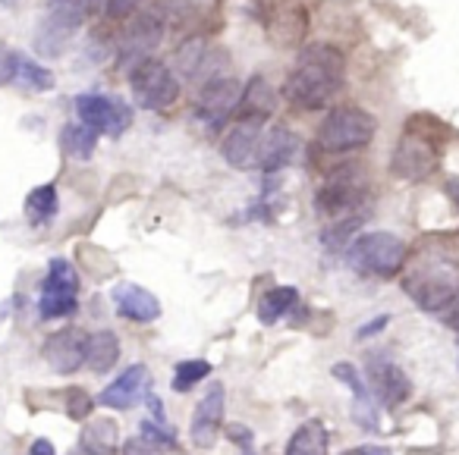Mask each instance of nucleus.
<instances>
[{"instance_id":"nucleus-19","label":"nucleus","mask_w":459,"mask_h":455,"mask_svg":"<svg viewBox=\"0 0 459 455\" xmlns=\"http://www.w3.org/2000/svg\"><path fill=\"white\" fill-rule=\"evenodd\" d=\"M331 373L343 386H350V392H352V421H356L362 430H368V434H377V430H381V424H377L375 399H371V390L365 386V380L359 377L356 365H350V361H340V365L331 367Z\"/></svg>"},{"instance_id":"nucleus-40","label":"nucleus","mask_w":459,"mask_h":455,"mask_svg":"<svg viewBox=\"0 0 459 455\" xmlns=\"http://www.w3.org/2000/svg\"><path fill=\"white\" fill-rule=\"evenodd\" d=\"M230 440L243 442V449H249V442H252V430H249V427H243V424H233V427H230Z\"/></svg>"},{"instance_id":"nucleus-29","label":"nucleus","mask_w":459,"mask_h":455,"mask_svg":"<svg viewBox=\"0 0 459 455\" xmlns=\"http://www.w3.org/2000/svg\"><path fill=\"white\" fill-rule=\"evenodd\" d=\"M20 89L26 91H51L54 85H57V79H54V73L48 70V66H41L39 60L26 57V54H20V64H16V79H13Z\"/></svg>"},{"instance_id":"nucleus-44","label":"nucleus","mask_w":459,"mask_h":455,"mask_svg":"<svg viewBox=\"0 0 459 455\" xmlns=\"http://www.w3.org/2000/svg\"><path fill=\"white\" fill-rule=\"evenodd\" d=\"M0 4H4V7H13V4H20V0H0Z\"/></svg>"},{"instance_id":"nucleus-14","label":"nucleus","mask_w":459,"mask_h":455,"mask_svg":"<svg viewBox=\"0 0 459 455\" xmlns=\"http://www.w3.org/2000/svg\"><path fill=\"white\" fill-rule=\"evenodd\" d=\"M264 123L258 120H237V126L230 129L223 139V160L233 170H258L262 160V142H264Z\"/></svg>"},{"instance_id":"nucleus-13","label":"nucleus","mask_w":459,"mask_h":455,"mask_svg":"<svg viewBox=\"0 0 459 455\" xmlns=\"http://www.w3.org/2000/svg\"><path fill=\"white\" fill-rule=\"evenodd\" d=\"M152 386H154V377L145 365H129L114 383L98 392V405L114 408V411H129L139 402H148Z\"/></svg>"},{"instance_id":"nucleus-3","label":"nucleus","mask_w":459,"mask_h":455,"mask_svg":"<svg viewBox=\"0 0 459 455\" xmlns=\"http://www.w3.org/2000/svg\"><path fill=\"white\" fill-rule=\"evenodd\" d=\"M95 4L98 0H57V7L41 20L39 35H35V51L41 57H64L66 45L76 39Z\"/></svg>"},{"instance_id":"nucleus-43","label":"nucleus","mask_w":459,"mask_h":455,"mask_svg":"<svg viewBox=\"0 0 459 455\" xmlns=\"http://www.w3.org/2000/svg\"><path fill=\"white\" fill-rule=\"evenodd\" d=\"M446 195H450V202L456 204V210H459V176H453L450 183H446Z\"/></svg>"},{"instance_id":"nucleus-11","label":"nucleus","mask_w":459,"mask_h":455,"mask_svg":"<svg viewBox=\"0 0 459 455\" xmlns=\"http://www.w3.org/2000/svg\"><path fill=\"white\" fill-rule=\"evenodd\" d=\"M76 114L82 123L95 126L98 133H108L110 139H120L129 126H133V107L120 98L101 95V91H85L76 95Z\"/></svg>"},{"instance_id":"nucleus-34","label":"nucleus","mask_w":459,"mask_h":455,"mask_svg":"<svg viewBox=\"0 0 459 455\" xmlns=\"http://www.w3.org/2000/svg\"><path fill=\"white\" fill-rule=\"evenodd\" d=\"M139 434L142 436H148L152 442H158V446H164V449H179V442H177V434H173V427L167 421H158V417H145L142 421V427H139Z\"/></svg>"},{"instance_id":"nucleus-24","label":"nucleus","mask_w":459,"mask_h":455,"mask_svg":"<svg viewBox=\"0 0 459 455\" xmlns=\"http://www.w3.org/2000/svg\"><path fill=\"white\" fill-rule=\"evenodd\" d=\"M60 210V198H57V189L51 183L48 185H39L26 195V220L29 227H48V223L57 217Z\"/></svg>"},{"instance_id":"nucleus-39","label":"nucleus","mask_w":459,"mask_h":455,"mask_svg":"<svg viewBox=\"0 0 459 455\" xmlns=\"http://www.w3.org/2000/svg\"><path fill=\"white\" fill-rule=\"evenodd\" d=\"M390 323V317L387 314H381V317H375V321H368L365 327H359L356 330V339H368V336H375V333H381L384 327Z\"/></svg>"},{"instance_id":"nucleus-45","label":"nucleus","mask_w":459,"mask_h":455,"mask_svg":"<svg viewBox=\"0 0 459 455\" xmlns=\"http://www.w3.org/2000/svg\"><path fill=\"white\" fill-rule=\"evenodd\" d=\"M243 455H252V452H249V449H246V452H243Z\"/></svg>"},{"instance_id":"nucleus-26","label":"nucleus","mask_w":459,"mask_h":455,"mask_svg":"<svg viewBox=\"0 0 459 455\" xmlns=\"http://www.w3.org/2000/svg\"><path fill=\"white\" fill-rule=\"evenodd\" d=\"M296 305H299V292H296L293 286H277V289L264 292V296L258 298V321H262L264 327H271V323H277L283 314H290Z\"/></svg>"},{"instance_id":"nucleus-17","label":"nucleus","mask_w":459,"mask_h":455,"mask_svg":"<svg viewBox=\"0 0 459 455\" xmlns=\"http://www.w3.org/2000/svg\"><path fill=\"white\" fill-rule=\"evenodd\" d=\"M368 373L371 383H375V392L387 408H396L409 399L412 392V383H409V373L403 371L396 361H390L387 355H371L368 361Z\"/></svg>"},{"instance_id":"nucleus-22","label":"nucleus","mask_w":459,"mask_h":455,"mask_svg":"<svg viewBox=\"0 0 459 455\" xmlns=\"http://www.w3.org/2000/svg\"><path fill=\"white\" fill-rule=\"evenodd\" d=\"M79 449L85 455H123L120 449V427L110 417H95L82 427Z\"/></svg>"},{"instance_id":"nucleus-7","label":"nucleus","mask_w":459,"mask_h":455,"mask_svg":"<svg viewBox=\"0 0 459 455\" xmlns=\"http://www.w3.org/2000/svg\"><path fill=\"white\" fill-rule=\"evenodd\" d=\"M239 98H243V85L237 76H214L208 82L198 85V101H195V120L204 126V133H217L230 123V116L239 110Z\"/></svg>"},{"instance_id":"nucleus-42","label":"nucleus","mask_w":459,"mask_h":455,"mask_svg":"<svg viewBox=\"0 0 459 455\" xmlns=\"http://www.w3.org/2000/svg\"><path fill=\"white\" fill-rule=\"evenodd\" d=\"M352 455H394V452L384 446H359V449H352Z\"/></svg>"},{"instance_id":"nucleus-1","label":"nucleus","mask_w":459,"mask_h":455,"mask_svg":"<svg viewBox=\"0 0 459 455\" xmlns=\"http://www.w3.org/2000/svg\"><path fill=\"white\" fill-rule=\"evenodd\" d=\"M343 76L346 60L337 47L308 45L296 60L287 85H283V98L299 110H321L343 89Z\"/></svg>"},{"instance_id":"nucleus-12","label":"nucleus","mask_w":459,"mask_h":455,"mask_svg":"<svg viewBox=\"0 0 459 455\" xmlns=\"http://www.w3.org/2000/svg\"><path fill=\"white\" fill-rule=\"evenodd\" d=\"M434 167H437V145H434L431 135H421L419 129H409L403 142L394 151V164L390 170L400 179H409V183H419V179L431 176Z\"/></svg>"},{"instance_id":"nucleus-9","label":"nucleus","mask_w":459,"mask_h":455,"mask_svg":"<svg viewBox=\"0 0 459 455\" xmlns=\"http://www.w3.org/2000/svg\"><path fill=\"white\" fill-rule=\"evenodd\" d=\"M164 22L158 20L154 10L135 13L133 20L123 26L120 41H117V70L129 73L133 66H139L142 60H148L158 51L160 39H164Z\"/></svg>"},{"instance_id":"nucleus-36","label":"nucleus","mask_w":459,"mask_h":455,"mask_svg":"<svg viewBox=\"0 0 459 455\" xmlns=\"http://www.w3.org/2000/svg\"><path fill=\"white\" fill-rule=\"evenodd\" d=\"M123 455H164V446L152 442L148 436H133V440L123 442Z\"/></svg>"},{"instance_id":"nucleus-25","label":"nucleus","mask_w":459,"mask_h":455,"mask_svg":"<svg viewBox=\"0 0 459 455\" xmlns=\"http://www.w3.org/2000/svg\"><path fill=\"white\" fill-rule=\"evenodd\" d=\"M327 427L321 421H306L287 442V455H327Z\"/></svg>"},{"instance_id":"nucleus-2","label":"nucleus","mask_w":459,"mask_h":455,"mask_svg":"<svg viewBox=\"0 0 459 455\" xmlns=\"http://www.w3.org/2000/svg\"><path fill=\"white\" fill-rule=\"evenodd\" d=\"M346 264L365 277L390 279L406 264V245L394 233H362L346 245Z\"/></svg>"},{"instance_id":"nucleus-5","label":"nucleus","mask_w":459,"mask_h":455,"mask_svg":"<svg viewBox=\"0 0 459 455\" xmlns=\"http://www.w3.org/2000/svg\"><path fill=\"white\" fill-rule=\"evenodd\" d=\"M129 76V91H133V101L142 110H167L170 104H177L179 98V79L160 60L148 57L139 66L126 73Z\"/></svg>"},{"instance_id":"nucleus-18","label":"nucleus","mask_w":459,"mask_h":455,"mask_svg":"<svg viewBox=\"0 0 459 455\" xmlns=\"http://www.w3.org/2000/svg\"><path fill=\"white\" fill-rule=\"evenodd\" d=\"M114 311L123 317V321L133 323H154L160 317V302L154 292H148L145 286L139 283H117L114 292Z\"/></svg>"},{"instance_id":"nucleus-30","label":"nucleus","mask_w":459,"mask_h":455,"mask_svg":"<svg viewBox=\"0 0 459 455\" xmlns=\"http://www.w3.org/2000/svg\"><path fill=\"white\" fill-rule=\"evenodd\" d=\"M152 10L158 13V20L164 22L167 29H183L198 16L195 0H158Z\"/></svg>"},{"instance_id":"nucleus-20","label":"nucleus","mask_w":459,"mask_h":455,"mask_svg":"<svg viewBox=\"0 0 459 455\" xmlns=\"http://www.w3.org/2000/svg\"><path fill=\"white\" fill-rule=\"evenodd\" d=\"M296 154H299V139H296V133H290V129H283V126L271 129L262 142V160H258V170L271 176V173H277V170H283V167L293 164Z\"/></svg>"},{"instance_id":"nucleus-4","label":"nucleus","mask_w":459,"mask_h":455,"mask_svg":"<svg viewBox=\"0 0 459 455\" xmlns=\"http://www.w3.org/2000/svg\"><path fill=\"white\" fill-rule=\"evenodd\" d=\"M365 204V179L359 167H340L331 173L325 185L315 195V208L321 217H327L331 223L337 220H352L359 217V208Z\"/></svg>"},{"instance_id":"nucleus-16","label":"nucleus","mask_w":459,"mask_h":455,"mask_svg":"<svg viewBox=\"0 0 459 455\" xmlns=\"http://www.w3.org/2000/svg\"><path fill=\"white\" fill-rule=\"evenodd\" d=\"M223 405H227V390L223 383H211L208 392L198 399L195 415H192V442L198 449H211L221 434L223 424Z\"/></svg>"},{"instance_id":"nucleus-31","label":"nucleus","mask_w":459,"mask_h":455,"mask_svg":"<svg viewBox=\"0 0 459 455\" xmlns=\"http://www.w3.org/2000/svg\"><path fill=\"white\" fill-rule=\"evenodd\" d=\"M211 373V365L202 358H189V361H179L173 367V390L177 392H189L195 383H202L204 377Z\"/></svg>"},{"instance_id":"nucleus-15","label":"nucleus","mask_w":459,"mask_h":455,"mask_svg":"<svg viewBox=\"0 0 459 455\" xmlns=\"http://www.w3.org/2000/svg\"><path fill=\"white\" fill-rule=\"evenodd\" d=\"M41 355H45L54 373H76L85 365V355H89V336L79 327H64L48 336Z\"/></svg>"},{"instance_id":"nucleus-28","label":"nucleus","mask_w":459,"mask_h":455,"mask_svg":"<svg viewBox=\"0 0 459 455\" xmlns=\"http://www.w3.org/2000/svg\"><path fill=\"white\" fill-rule=\"evenodd\" d=\"M76 258H79V267H82L85 273H91L95 279H110L120 273V267H117V261L110 258V252L91 245V242H79Z\"/></svg>"},{"instance_id":"nucleus-38","label":"nucleus","mask_w":459,"mask_h":455,"mask_svg":"<svg viewBox=\"0 0 459 455\" xmlns=\"http://www.w3.org/2000/svg\"><path fill=\"white\" fill-rule=\"evenodd\" d=\"M440 321H444L446 327L456 330V333H459V292L450 298V305H446V308L440 311Z\"/></svg>"},{"instance_id":"nucleus-8","label":"nucleus","mask_w":459,"mask_h":455,"mask_svg":"<svg viewBox=\"0 0 459 455\" xmlns=\"http://www.w3.org/2000/svg\"><path fill=\"white\" fill-rule=\"evenodd\" d=\"M79 273L66 258H54L48 264L45 283H41L39 298V317L41 321H57V317H70L79 308Z\"/></svg>"},{"instance_id":"nucleus-41","label":"nucleus","mask_w":459,"mask_h":455,"mask_svg":"<svg viewBox=\"0 0 459 455\" xmlns=\"http://www.w3.org/2000/svg\"><path fill=\"white\" fill-rule=\"evenodd\" d=\"M29 455H57V449H54V442H51V440H45V436H41V440H35V442H32Z\"/></svg>"},{"instance_id":"nucleus-6","label":"nucleus","mask_w":459,"mask_h":455,"mask_svg":"<svg viewBox=\"0 0 459 455\" xmlns=\"http://www.w3.org/2000/svg\"><path fill=\"white\" fill-rule=\"evenodd\" d=\"M375 116L362 107H337L327 114V120L318 129V145L325 151H356L375 139Z\"/></svg>"},{"instance_id":"nucleus-27","label":"nucleus","mask_w":459,"mask_h":455,"mask_svg":"<svg viewBox=\"0 0 459 455\" xmlns=\"http://www.w3.org/2000/svg\"><path fill=\"white\" fill-rule=\"evenodd\" d=\"M98 139L101 133L89 123H66L64 126V151L76 160H89L98 148Z\"/></svg>"},{"instance_id":"nucleus-37","label":"nucleus","mask_w":459,"mask_h":455,"mask_svg":"<svg viewBox=\"0 0 459 455\" xmlns=\"http://www.w3.org/2000/svg\"><path fill=\"white\" fill-rule=\"evenodd\" d=\"M16 64H20V51L0 45V85H7L16 79Z\"/></svg>"},{"instance_id":"nucleus-33","label":"nucleus","mask_w":459,"mask_h":455,"mask_svg":"<svg viewBox=\"0 0 459 455\" xmlns=\"http://www.w3.org/2000/svg\"><path fill=\"white\" fill-rule=\"evenodd\" d=\"M95 405H98V399L89 396L82 386H70V390H64V411L73 417V421H89V415L95 411Z\"/></svg>"},{"instance_id":"nucleus-10","label":"nucleus","mask_w":459,"mask_h":455,"mask_svg":"<svg viewBox=\"0 0 459 455\" xmlns=\"http://www.w3.org/2000/svg\"><path fill=\"white\" fill-rule=\"evenodd\" d=\"M403 289H406V296L412 298L421 311L440 314V311L450 305V298L459 292V277H456V270L446 264L425 267V270L409 273Z\"/></svg>"},{"instance_id":"nucleus-46","label":"nucleus","mask_w":459,"mask_h":455,"mask_svg":"<svg viewBox=\"0 0 459 455\" xmlns=\"http://www.w3.org/2000/svg\"><path fill=\"white\" fill-rule=\"evenodd\" d=\"M346 455H352V452H346Z\"/></svg>"},{"instance_id":"nucleus-23","label":"nucleus","mask_w":459,"mask_h":455,"mask_svg":"<svg viewBox=\"0 0 459 455\" xmlns=\"http://www.w3.org/2000/svg\"><path fill=\"white\" fill-rule=\"evenodd\" d=\"M120 361V339L110 330H98L95 336H89V355H85V365L91 373H108L114 371V365Z\"/></svg>"},{"instance_id":"nucleus-35","label":"nucleus","mask_w":459,"mask_h":455,"mask_svg":"<svg viewBox=\"0 0 459 455\" xmlns=\"http://www.w3.org/2000/svg\"><path fill=\"white\" fill-rule=\"evenodd\" d=\"M142 4H145V0H104V16H108L110 22H123V20H129Z\"/></svg>"},{"instance_id":"nucleus-32","label":"nucleus","mask_w":459,"mask_h":455,"mask_svg":"<svg viewBox=\"0 0 459 455\" xmlns=\"http://www.w3.org/2000/svg\"><path fill=\"white\" fill-rule=\"evenodd\" d=\"M204 54H208V45H204V39H189L183 47L177 51V64H179V73H183L186 79H195L198 76V66H202Z\"/></svg>"},{"instance_id":"nucleus-21","label":"nucleus","mask_w":459,"mask_h":455,"mask_svg":"<svg viewBox=\"0 0 459 455\" xmlns=\"http://www.w3.org/2000/svg\"><path fill=\"white\" fill-rule=\"evenodd\" d=\"M277 110V91L271 89V82L264 76H252L249 85L243 89V98H239V110L237 120H258L268 123V116Z\"/></svg>"}]
</instances>
